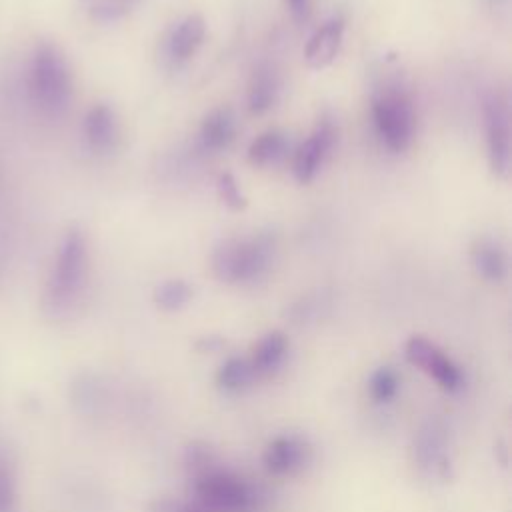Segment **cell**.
<instances>
[{
	"instance_id": "obj_1",
	"label": "cell",
	"mask_w": 512,
	"mask_h": 512,
	"mask_svg": "<svg viewBox=\"0 0 512 512\" xmlns=\"http://www.w3.org/2000/svg\"><path fill=\"white\" fill-rule=\"evenodd\" d=\"M88 272L90 252L86 234L80 228L72 226L64 232L56 248L52 268L48 272L42 296L44 310L54 318L70 314L78 306L86 290Z\"/></svg>"
},
{
	"instance_id": "obj_2",
	"label": "cell",
	"mask_w": 512,
	"mask_h": 512,
	"mask_svg": "<svg viewBox=\"0 0 512 512\" xmlns=\"http://www.w3.org/2000/svg\"><path fill=\"white\" fill-rule=\"evenodd\" d=\"M28 96L32 106L46 118L66 114L74 94L72 72L64 52L50 40H40L28 64Z\"/></svg>"
},
{
	"instance_id": "obj_3",
	"label": "cell",
	"mask_w": 512,
	"mask_h": 512,
	"mask_svg": "<svg viewBox=\"0 0 512 512\" xmlns=\"http://www.w3.org/2000/svg\"><path fill=\"white\" fill-rule=\"evenodd\" d=\"M276 256V236L268 230L220 240L212 250V272L226 284H256L266 278Z\"/></svg>"
},
{
	"instance_id": "obj_4",
	"label": "cell",
	"mask_w": 512,
	"mask_h": 512,
	"mask_svg": "<svg viewBox=\"0 0 512 512\" xmlns=\"http://www.w3.org/2000/svg\"><path fill=\"white\" fill-rule=\"evenodd\" d=\"M372 122L382 146L394 154L410 148L416 132V110L408 88L396 80H384L372 94Z\"/></svg>"
},
{
	"instance_id": "obj_5",
	"label": "cell",
	"mask_w": 512,
	"mask_h": 512,
	"mask_svg": "<svg viewBox=\"0 0 512 512\" xmlns=\"http://www.w3.org/2000/svg\"><path fill=\"white\" fill-rule=\"evenodd\" d=\"M192 480L196 504L206 512H254L264 500L256 486L218 466L192 476Z\"/></svg>"
},
{
	"instance_id": "obj_6",
	"label": "cell",
	"mask_w": 512,
	"mask_h": 512,
	"mask_svg": "<svg viewBox=\"0 0 512 512\" xmlns=\"http://www.w3.org/2000/svg\"><path fill=\"white\" fill-rule=\"evenodd\" d=\"M484 130L490 168L496 176L506 178L512 158V130L508 96L500 90L490 92L484 100Z\"/></svg>"
},
{
	"instance_id": "obj_7",
	"label": "cell",
	"mask_w": 512,
	"mask_h": 512,
	"mask_svg": "<svg viewBox=\"0 0 512 512\" xmlns=\"http://www.w3.org/2000/svg\"><path fill=\"white\" fill-rule=\"evenodd\" d=\"M338 142V124L330 114H322L308 138L294 150L292 172L300 184L316 178Z\"/></svg>"
},
{
	"instance_id": "obj_8",
	"label": "cell",
	"mask_w": 512,
	"mask_h": 512,
	"mask_svg": "<svg viewBox=\"0 0 512 512\" xmlns=\"http://www.w3.org/2000/svg\"><path fill=\"white\" fill-rule=\"evenodd\" d=\"M404 356L412 366L426 372L438 382L440 388L448 392H456L464 382L462 370L424 336H412L404 346Z\"/></svg>"
},
{
	"instance_id": "obj_9",
	"label": "cell",
	"mask_w": 512,
	"mask_h": 512,
	"mask_svg": "<svg viewBox=\"0 0 512 512\" xmlns=\"http://www.w3.org/2000/svg\"><path fill=\"white\" fill-rule=\"evenodd\" d=\"M206 38V22L200 14H188L178 20L162 42V58L170 66L186 64L204 44Z\"/></svg>"
},
{
	"instance_id": "obj_10",
	"label": "cell",
	"mask_w": 512,
	"mask_h": 512,
	"mask_svg": "<svg viewBox=\"0 0 512 512\" xmlns=\"http://www.w3.org/2000/svg\"><path fill=\"white\" fill-rule=\"evenodd\" d=\"M82 138L86 148L98 156L114 152L120 140V126L114 108L104 102L90 106L82 118Z\"/></svg>"
},
{
	"instance_id": "obj_11",
	"label": "cell",
	"mask_w": 512,
	"mask_h": 512,
	"mask_svg": "<svg viewBox=\"0 0 512 512\" xmlns=\"http://www.w3.org/2000/svg\"><path fill=\"white\" fill-rule=\"evenodd\" d=\"M310 450L306 442L292 434L276 436L264 450V468L272 476H288L302 470L308 462Z\"/></svg>"
},
{
	"instance_id": "obj_12",
	"label": "cell",
	"mask_w": 512,
	"mask_h": 512,
	"mask_svg": "<svg viewBox=\"0 0 512 512\" xmlns=\"http://www.w3.org/2000/svg\"><path fill=\"white\" fill-rule=\"evenodd\" d=\"M346 22L342 16H332L324 24H320L314 34L308 38L304 48V60L310 68L322 70L330 66L342 46Z\"/></svg>"
},
{
	"instance_id": "obj_13",
	"label": "cell",
	"mask_w": 512,
	"mask_h": 512,
	"mask_svg": "<svg viewBox=\"0 0 512 512\" xmlns=\"http://www.w3.org/2000/svg\"><path fill=\"white\" fill-rule=\"evenodd\" d=\"M414 454L420 466L436 470L438 474L446 472V428L438 418H430L422 424L414 440Z\"/></svg>"
},
{
	"instance_id": "obj_14",
	"label": "cell",
	"mask_w": 512,
	"mask_h": 512,
	"mask_svg": "<svg viewBox=\"0 0 512 512\" xmlns=\"http://www.w3.org/2000/svg\"><path fill=\"white\" fill-rule=\"evenodd\" d=\"M470 260L480 278L486 282H502L508 274V256L504 246L492 238V236H482L472 244L470 250Z\"/></svg>"
},
{
	"instance_id": "obj_15",
	"label": "cell",
	"mask_w": 512,
	"mask_h": 512,
	"mask_svg": "<svg viewBox=\"0 0 512 512\" xmlns=\"http://www.w3.org/2000/svg\"><path fill=\"white\" fill-rule=\"evenodd\" d=\"M236 136V118L230 108H214L200 124L198 144L204 152L226 150Z\"/></svg>"
},
{
	"instance_id": "obj_16",
	"label": "cell",
	"mask_w": 512,
	"mask_h": 512,
	"mask_svg": "<svg viewBox=\"0 0 512 512\" xmlns=\"http://www.w3.org/2000/svg\"><path fill=\"white\" fill-rule=\"evenodd\" d=\"M280 74L278 70L268 64L262 62L254 68L250 82H248V108L252 114H264L268 112L278 96H280Z\"/></svg>"
},
{
	"instance_id": "obj_17",
	"label": "cell",
	"mask_w": 512,
	"mask_h": 512,
	"mask_svg": "<svg viewBox=\"0 0 512 512\" xmlns=\"http://www.w3.org/2000/svg\"><path fill=\"white\" fill-rule=\"evenodd\" d=\"M288 354V338L280 330H272L258 340L252 356L248 358L256 376H270L276 372Z\"/></svg>"
},
{
	"instance_id": "obj_18",
	"label": "cell",
	"mask_w": 512,
	"mask_h": 512,
	"mask_svg": "<svg viewBox=\"0 0 512 512\" xmlns=\"http://www.w3.org/2000/svg\"><path fill=\"white\" fill-rule=\"evenodd\" d=\"M290 152V140L280 130H268L256 136L248 146V162L254 166H276Z\"/></svg>"
},
{
	"instance_id": "obj_19",
	"label": "cell",
	"mask_w": 512,
	"mask_h": 512,
	"mask_svg": "<svg viewBox=\"0 0 512 512\" xmlns=\"http://www.w3.org/2000/svg\"><path fill=\"white\" fill-rule=\"evenodd\" d=\"M256 372L248 358L230 356L222 362V366L216 372V384L226 392H240L248 388L256 380Z\"/></svg>"
},
{
	"instance_id": "obj_20",
	"label": "cell",
	"mask_w": 512,
	"mask_h": 512,
	"mask_svg": "<svg viewBox=\"0 0 512 512\" xmlns=\"http://www.w3.org/2000/svg\"><path fill=\"white\" fill-rule=\"evenodd\" d=\"M152 298L160 310L176 312L192 300V286L182 278H170L154 288Z\"/></svg>"
},
{
	"instance_id": "obj_21",
	"label": "cell",
	"mask_w": 512,
	"mask_h": 512,
	"mask_svg": "<svg viewBox=\"0 0 512 512\" xmlns=\"http://www.w3.org/2000/svg\"><path fill=\"white\" fill-rule=\"evenodd\" d=\"M398 386H400L398 374L390 366H380L378 370L372 372L368 380V390L374 402H390L396 396Z\"/></svg>"
},
{
	"instance_id": "obj_22",
	"label": "cell",
	"mask_w": 512,
	"mask_h": 512,
	"mask_svg": "<svg viewBox=\"0 0 512 512\" xmlns=\"http://www.w3.org/2000/svg\"><path fill=\"white\" fill-rule=\"evenodd\" d=\"M140 0H98L92 10H90V16L96 20V22H102V24H108V22H114L118 18H122L126 12H130Z\"/></svg>"
},
{
	"instance_id": "obj_23",
	"label": "cell",
	"mask_w": 512,
	"mask_h": 512,
	"mask_svg": "<svg viewBox=\"0 0 512 512\" xmlns=\"http://www.w3.org/2000/svg\"><path fill=\"white\" fill-rule=\"evenodd\" d=\"M216 190L220 200L230 208V210H244L246 208V196L240 190V184L230 172H222L216 180Z\"/></svg>"
},
{
	"instance_id": "obj_24",
	"label": "cell",
	"mask_w": 512,
	"mask_h": 512,
	"mask_svg": "<svg viewBox=\"0 0 512 512\" xmlns=\"http://www.w3.org/2000/svg\"><path fill=\"white\" fill-rule=\"evenodd\" d=\"M0 512H18V488L14 472L0 462Z\"/></svg>"
},
{
	"instance_id": "obj_25",
	"label": "cell",
	"mask_w": 512,
	"mask_h": 512,
	"mask_svg": "<svg viewBox=\"0 0 512 512\" xmlns=\"http://www.w3.org/2000/svg\"><path fill=\"white\" fill-rule=\"evenodd\" d=\"M146 512H206L200 504H188L174 498H154L146 504Z\"/></svg>"
},
{
	"instance_id": "obj_26",
	"label": "cell",
	"mask_w": 512,
	"mask_h": 512,
	"mask_svg": "<svg viewBox=\"0 0 512 512\" xmlns=\"http://www.w3.org/2000/svg\"><path fill=\"white\" fill-rule=\"evenodd\" d=\"M286 6L296 22H304L310 16V0H286Z\"/></svg>"
},
{
	"instance_id": "obj_27",
	"label": "cell",
	"mask_w": 512,
	"mask_h": 512,
	"mask_svg": "<svg viewBox=\"0 0 512 512\" xmlns=\"http://www.w3.org/2000/svg\"><path fill=\"white\" fill-rule=\"evenodd\" d=\"M6 250H8V242L4 238H0V282H2V276H4V270H6V264H8Z\"/></svg>"
}]
</instances>
